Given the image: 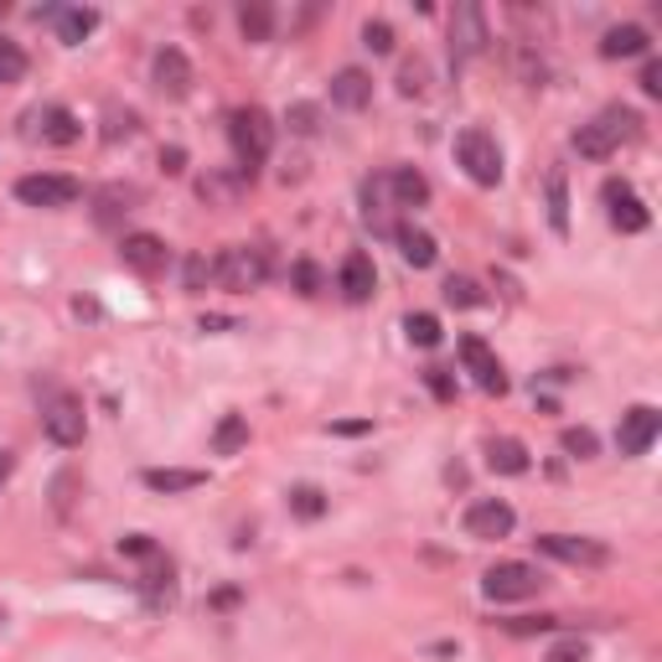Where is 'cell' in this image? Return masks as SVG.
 <instances>
[{
	"mask_svg": "<svg viewBox=\"0 0 662 662\" xmlns=\"http://www.w3.org/2000/svg\"><path fill=\"white\" fill-rule=\"evenodd\" d=\"M460 362H466V373L476 378L481 393H508V373H502L497 352L481 337H460Z\"/></svg>",
	"mask_w": 662,
	"mask_h": 662,
	"instance_id": "11",
	"label": "cell"
},
{
	"mask_svg": "<svg viewBox=\"0 0 662 662\" xmlns=\"http://www.w3.org/2000/svg\"><path fill=\"white\" fill-rule=\"evenodd\" d=\"M378 290V270L368 254H347L341 259V295L352 301V306H362V301H373Z\"/></svg>",
	"mask_w": 662,
	"mask_h": 662,
	"instance_id": "15",
	"label": "cell"
},
{
	"mask_svg": "<svg viewBox=\"0 0 662 662\" xmlns=\"http://www.w3.org/2000/svg\"><path fill=\"white\" fill-rule=\"evenodd\" d=\"M0 621H6V611H0Z\"/></svg>",
	"mask_w": 662,
	"mask_h": 662,
	"instance_id": "49",
	"label": "cell"
},
{
	"mask_svg": "<svg viewBox=\"0 0 662 662\" xmlns=\"http://www.w3.org/2000/svg\"><path fill=\"white\" fill-rule=\"evenodd\" d=\"M404 332H409L414 347H441V322H435L430 311H414V316L404 322Z\"/></svg>",
	"mask_w": 662,
	"mask_h": 662,
	"instance_id": "30",
	"label": "cell"
},
{
	"mask_svg": "<svg viewBox=\"0 0 662 662\" xmlns=\"http://www.w3.org/2000/svg\"><path fill=\"white\" fill-rule=\"evenodd\" d=\"M78 182L73 176H52V171H42V176H21L17 182V197L26 207H73L78 203Z\"/></svg>",
	"mask_w": 662,
	"mask_h": 662,
	"instance_id": "9",
	"label": "cell"
},
{
	"mask_svg": "<svg viewBox=\"0 0 662 662\" xmlns=\"http://www.w3.org/2000/svg\"><path fill=\"white\" fill-rule=\"evenodd\" d=\"M399 254L414 264V270H430L435 264V238L425 228H399Z\"/></svg>",
	"mask_w": 662,
	"mask_h": 662,
	"instance_id": "26",
	"label": "cell"
},
{
	"mask_svg": "<svg viewBox=\"0 0 662 662\" xmlns=\"http://www.w3.org/2000/svg\"><path fill=\"white\" fill-rule=\"evenodd\" d=\"M243 445H249V420H243V414H223V425L213 430V451H218V456H234Z\"/></svg>",
	"mask_w": 662,
	"mask_h": 662,
	"instance_id": "27",
	"label": "cell"
},
{
	"mask_svg": "<svg viewBox=\"0 0 662 662\" xmlns=\"http://www.w3.org/2000/svg\"><path fill=\"white\" fill-rule=\"evenodd\" d=\"M295 290H301V295H322V270H316L311 259L295 264Z\"/></svg>",
	"mask_w": 662,
	"mask_h": 662,
	"instance_id": "40",
	"label": "cell"
},
{
	"mask_svg": "<svg viewBox=\"0 0 662 662\" xmlns=\"http://www.w3.org/2000/svg\"><path fill=\"white\" fill-rule=\"evenodd\" d=\"M207 280H213V264L207 259H187V290H207Z\"/></svg>",
	"mask_w": 662,
	"mask_h": 662,
	"instance_id": "43",
	"label": "cell"
},
{
	"mask_svg": "<svg viewBox=\"0 0 662 662\" xmlns=\"http://www.w3.org/2000/svg\"><path fill=\"white\" fill-rule=\"evenodd\" d=\"M207 471H176V466H155L145 471V487L151 492H192V487H203Z\"/></svg>",
	"mask_w": 662,
	"mask_h": 662,
	"instance_id": "23",
	"label": "cell"
},
{
	"mask_svg": "<svg viewBox=\"0 0 662 662\" xmlns=\"http://www.w3.org/2000/svg\"><path fill=\"white\" fill-rule=\"evenodd\" d=\"M647 52V32L642 26H611L600 42V57H642Z\"/></svg>",
	"mask_w": 662,
	"mask_h": 662,
	"instance_id": "24",
	"label": "cell"
},
{
	"mask_svg": "<svg viewBox=\"0 0 662 662\" xmlns=\"http://www.w3.org/2000/svg\"><path fill=\"white\" fill-rule=\"evenodd\" d=\"M606 203H611V223L621 234H642L647 228V207L631 197L627 182H606Z\"/></svg>",
	"mask_w": 662,
	"mask_h": 662,
	"instance_id": "17",
	"label": "cell"
},
{
	"mask_svg": "<svg viewBox=\"0 0 662 662\" xmlns=\"http://www.w3.org/2000/svg\"><path fill=\"white\" fill-rule=\"evenodd\" d=\"M539 549H544L549 560L579 564V569H600V564H611V549L600 544V539H575V533H544Z\"/></svg>",
	"mask_w": 662,
	"mask_h": 662,
	"instance_id": "7",
	"label": "cell"
},
{
	"mask_svg": "<svg viewBox=\"0 0 662 662\" xmlns=\"http://www.w3.org/2000/svg\"><path fill=\"white\" fill-rule=\"evenodd\" d=\"M518 68H523L528 88H544V57H533V47H518Z\"/></svg>",
	"mask_w": 662,
	"mask_h": 662,
	"instance_id": "39",
	"label": "cell"
},
{
	"mask_svg": "<svg viewBox=\"0 0 662 662\" xmlns=\"http://www.w3.org/2000/svg\"><path fill=\"white\" fill-rule=\"evenodd\" d=\"M456 161L466 166V176H471L476 187H497V182H502V145H497L481 124H471V130L456 135Z\"/></svg>",
	"mask_w": 662,
	"mask_h": 662,
	"instance_id": "3",
	"label": "cell"
},
{
	"mask_svg": "<svg viewBox=\"0 0 662 662\" xmlns=\"http://www.w3.org/2000/svg\"><path fill=\"white\" fill-rule=\"evenodd\" d=\"M549 223H554V234H569V192H564V171H549Z\"/></svg>",
	"mask_w": 662,
	"mask_h": 662,
	"instance_id": "28",
	"label": "cell"
},
{
	"mask_svg": "<svg viewBox=\"0 0 662 662\" xmlns=\"http://www.w3.org/2000/svg\"><path fill=\"white\" fill-rule=\"evenodd\" d=\"M119 259H124V270H135V274H161L166 270V243L155 234H124Z\"/></svg>",
	"mask_w": 662,
	"mask_h": 662,
	"instance_id": "14",
	"label": "cell"
},
{
	"mask_svg": "<svg viewBox=\"0 0 662 662\" xmlns=\"http://www.w3.org/2000/svg\"><path fill=\"white\" fill-rule=\"evenodd\" d=\"M512 528H518V512L502 497H481V502L466 508V533L471 539H508Z\"/></svg>",
	"mask_w": 662,
	"mask_h": 662,
	"instance_id": "12",
	"label": "cell"
},
{
	"mask_svg": "<svg viewBox=\"0 0 662 662\" xmlns=\"http://www.w3.org/2000/svg\"><path fill=\"white\" fill-rule=\"evenodd\" d=\"M595 445H600V441H595V430H585V425H579V430H564V451H569L575 460H590Z\"/></svg>",
	"mask_w": 662,
	"mask_h": 662,
	"instance_id": "37",
	"label": "cell"
},
{
	"mask_svg": "<svg viewBox=\"0 0 662 662\" xmlns=\"http://www.w3.org/2000/svg\"><path fill=\"white\" fill-rule=\"evenodd\" d=\"M481 590H487V600H528V595L544 590V575L533 569V564H492L487 569V579H481Z\"/></svg>",
	"mask_w": 662,
	"mask_h": 662,
	"instance_id": "6",
	"label": "cell"
},
{
	"mask_svg": "<svg viewBox=\"0 0 662 662\" xmlns=\"http://www.w3.org/2000/svg\"><path fill=\"white\" fill-rule=\"evenodd\" d=\"M285 124L295 135H316V130H322V109H316V104H295L285 115Z\"/></svg>",
	"mask_w": 662,
	"mask_h": 662,
	"instance_id": "32",
	"label": "cell"
},
{
	"mask_svg": "<svg viewBox=\"0 0 662 662\" xmlns=\"http://www.w3.org/2000/svg\"><path fill=\"white\" fill-rule=\"evenodd\" d=\"M11 466H17V460H11V451H0V481L11 476Z\"/></svg>",
	"mask_w": 662,
	"mask_h": 662,
	"instance_id": "48",
	"label": "cell"
},
{
	"mask_svg": "<svg viewBox=\"0 0 662 662\" xmlns=\"http://www.w3.org/2000/svg\"><path fill=\"white\" fill-rule=\"evenodd\" d=\"M228 140H234V155L238 166H243V176L254 166H264L274 151V119L259 109V104H243V109H234L228 115Z\"/></svg>",
	"mask_w": 662,
	"mask_h": 662,
	"instance_id": "1",
	"label": "cell"
},
{
	"mask_svg": "<svg viewBox=\"0 0 662 662\" xmlns=\"http://www.w3.org/2000/svg\"><path fill=\"white\" fill-rule=\"evenodd\" d=\"M332 104H341V109H368V104H373V78L362 68H341L337 78H332Z\"/></svg>",
	"mask_w": 662,
	"mask_h": 662,
	"instance_id": "18",
	"label": "cell"
},
{
	"mask_svg": "<svg viewBox=\"0 0 662 662\" xmlns=\"http://www.w3.org/2000/svg\"><path fill=\"white\" fill-rule=\"evenodd\" d=\"M487 42H492V32H487V17H481V6H456L451 11V52H456L460 63L466 57H481L487 52Z\"/></svg>",
	"mask_w": 662,
	"mask_h": 662,
	"instance_id": "8",
	"label": "cell"
},
{
	"mask_svg": "<svg viewBox=\"0 0 662 662\" xmlns=\"http://www.w3.org/2000/svg\"><path fill=\"white\" fill-rule=\"evenodd\" d=\"M73 492H78V476L63 471L57 481H52V508H57V518H68L73 512Z\"/></svg>",
	"mask_w": 662,
	"mask_h": 662,
	"instance_id": "36",
	"label": "cell"
},
{
	"mask_svg": "<svg viewBox=\"0 0 662 662\" xmlns=\"http://www.w3.org/2000/svg\"><path fill=\"white\" fill-rule=\"evenodd\" d=\"M425 88H430V68L420 63V57L399 68V94H409V99H414V94H425Z\"/></svg>",
	"mask_w": 662,
	"mask_h": 662,
	"instance_id": "33",
	"label": "cell"
},
{
	"mask_svg": "<svg viewBox=\"0 0 662 662\" xmlns=\"http://www.w3.org/2000/svg\"><path fill=\"white\" fill-rule=\"evenodd\" d=\"M430 389L441 393V399H451V393H456V389H451V373H445V368H430Z\"/></svg>",
	"mask_w": 662,
	"mask_h": 662,
	"instance_id": "46",
	"label": "cell"
},
{
	"mask_svg": "<svg viewBox=\"0 0 662 662\" xmlns=\"http://www.w3.org/2000/svg\"><path fill=\"white\" fill-rule=\"evenodd\" d=\"M52 26L63 42H84L94 26H99V11H88V6H68V11H52Z\"/></svg>",
	"mask_w": 662,
	"mask_h": 662,
	"instance_id": "22",
	"label": "cell"
},
{
	"mask_svg": "<svg viewBox=\"0 0 662 662\" xmlns=\"http://www.w3.org/2000/svg\"><path fill=\"white\" fill-rule=\"evenodd\" d=\"M389 187H393V197H399V207H420V203H430V182L420 176L414 166H399L389 176Z\"/></svg>",
	"mask_w": 662,
	"mask_h": 662,
	"instance_id": "25",
	"label": "cell"
},
{
	"mask_svg": "<svg viewBox=\"0 0 662 662\" xmlns=\"http://www.w3.org/2000/svg\"><path fill=\"white\" fill-rule=\"evenodd\" d=\"M658 435H662V414L652 404H637V409H627V414H621L616 445H621V456H647Z\"/></svg>",
	"mask_w": 662,
	"mask_h": 662,
	"instance_id": "10",
	"label": "cell"
},
{
	"mask_svg": "<svg viewBox=\"0 0 662 662\" xmlns=\"http://www.w3.org/2000/svg\"><path fill=\"white\" fill-rule=\"evenodd\" d=\"M228 326H234L228 316H203V332H228Z\"/></svg>",
	"mask_w": 662,
	"mask_h": 662,
	"instance_id": "47",
	"label": "cell"
},
{
	"mask_svg": "<svg viewBox=\"0 0 662 662\" xmlns=\"http://www.w3.org/2000/svg\"><path fill=\"white\" fill-rule=\"evenodd\" d=\"M512 637H533V631H554V616H518V621H508Z\"/></svg>",
	"mask_w": 662,
	"mask_h": 662,
	"instance_id": "42",
	"label": "cell"
},
{
	"mask_svg": "<svg viewBox=\"0 0 662 662\" xmlns=\"http://www.w3.org/2000/svg\"><path fill=\"white\" fill-rule=\"evenodd\" d=\"M487 466H492L497 476H523L528 471V445L512 441V435H497V441H487Z\"/></svg>",
	"mask_w": 662,
	"mask_h": 662,
	"instance_id": "20",
	"label": "cell"
},
{
	"mask_svg": "<svg viewBox=\"0 0 662 662\" xmlns=\"http://www.w3.org/2000/svg\"><path fill=\"white\" fill-rule=\"evenodd\" d=\"M238 187H243V182H234V176H207V182H203V197H207V203H234Z\"/></svg>",
	"mask_w": 662,
	"mask_h": 662,
	"instance_id": "38",
	"label": "cell"
},
{
	"mask_svg": "<svg viewBox=\"0 0 662 662\" xmlns=\"http://www.w3.org/2000/svg\"><path fill=\"white\" fill-rule=\"evenodd\" d=\"M42 435H47L52 445H84V435H88L84 399H78V393H47V404H42Z\"/></svg>",
	"mask_w": 662,
	"mask_h": 662,
	"instance_id": "4",
	"label": "cell"
},
{
	"mask_svg": "<svg viewBox=\"0 0 662 662\" xmlns=\"http://www.w3.org/2000/svg\"><path fill=\"white\" fill-rule=\"evenodd\" d=\"M290 508L301 512V518H322V512H326V497L316 492V487H295V492H290Z\"/></svg>",
	"mask_w": 662,
	"mask_h": 662,
	"instance_id": "34",
	"label": "cell"
},
{
	"mask_svg": "<svg viewBox=\"0 0 662 662\" xmlns=\"http://www.w3.org/2000/svg\"><path fill=\"white\" fill-rule=\"evenodd\" d=\"M637 124H642V119L616 104V109H606V115H595L590 124H579L575 151L585 155V161H606V155L621 151V140H637Z\"/></svg>",
	"mask_w": 662,
	"mask_h": 662,
	"instance_id": "2",
	"label": "cell"
},
{
	"mask_svg": "<svg viewBox=\"0 0 662 662\" xmlns=\"http://www.w3.org/2000/svg\"><path fill=\"white\" fill-rule=\"evenodd\" d=\"M161 166H166L171 176H176V171L187 166V151H182V145H171V151H161Z\"/></svg>",
	"mask_w": 662,
	"mask_h": 662,
	"instance_id": "45",
	"label": "cell"
},
{
	"mask_svg": "<svg viewBox=\"0 0 662 662\" xmlns=\"http://www.w3.org/2000/svg\"><path fill=\"white\" fill-rule=\"evenodd\" d=\"M135 187H99L94 192V223H99V228H119V223L130 218V213H135Z\"/></svg>",
	"mask_w": 662,
	"mask_h": 662,
	"instance_id": "16",
	"label": "cell"
},
{
	"mask_svg": "<svg viewBox=\"0 0 662 662\" xmlns=\"http://www.w3.org/2000/svg\"><path fill=\"white\" fill-rule=\"evenodd\" d=\"M264 274H270V264H264V254H259V249H249V243L223 249V254L213 259V280H218L223 290H234V295H243V290H259V285H264Z\"/></svg>",
	"mask_w": 662,
	"mask_h": 662,
	"instance_id": "5",
	"label": "cell"
},
{
	"mask_svg": "<svg viewBox=\"0 0 662 662\" xmlns=\"http://www.w3.org/2000/svg\"><path fill=\"white\" fill-rule=\"evenodd\" d=\"M585 658H590V647L579 642V637H564V642L549 652V662H585Z\"/></svg>",
	"mask_w": 662,
	"mask_h": 662,
	"instance_id": "41",
	"label": "cell"
},
{
	"mask_svg": "<svg viewBox=\"0 0 662 662\" xmlns=\"http://www.w3.org/2000/svg\"><path fill=\"white\" fill-rule=\"evenodd\" d=\"M32 135H42L47 145H73V140L84 135V124L73 119V109L52 104V109H42V115H36V130H32Z\"/></svg>",
	"mask_w": 662,
	"mask_h": 662,
	"instance_id": "19",
	"label": "cell"
},
{
	"mask_svg": "<svg viewBox=\"0 0 662 662\" xmlns=\"http://www.w3.org/2000/svg\"><path fill=\"white\" fill-rule=\"evenodd\" d=\"M21 78H26V52L11 36H0V84H21Z\"/></svg>",
	"mask_w": 662,
	"mask_h": 662,
	"instance_id": "29",
	"label": "cell"
},
{
	"mask_svg": "<svg viewBox=\"0 0 662 662\" xmlns=\"http://www.w3.org/2000/svg\"><path fill=\"white\" fill-rule=\"evenodd\" d=\"M155 88L166 99H187L192 94V63L182 47H161L155 52Z\"/></svg>",
	"mask_w": 662,
	"mask_h": 662,
	"instance_id": "13",
	"label": "cell"
},
{
	"mask_svg": "<svg viewBox=\"0 0 662 662\" xmlns=\"http://www.w3.org/2000/svg\"><path fill=\"white\" fill-rule=\"evenodd\" d=\"M362 47L378 52V57L393 52V26H389V21H368V26H362Z\"/></svg>",
	"mask_w": 662,
	"mask_h": 662,
	"instance_id": "35",
	"label": "cell"
},
{
	"mask_svg": "<svg viewBox=\"0 0 662 662\" xmlns=\"http://www.w3.org/2000/svg\"><path fill=\"white\" fill-rule=\"evenodd\" d=\"M642 88L652 94V99H662V63H658V57H652V63L642 68Z\"/></svg>",
	"mask_w": 662,
	"mask_h": 662,
	"instance_id": "44",
	"label": "cell"
},
{
	"mask_svg": "<svg viewBox=\"0 0 662 662\" xmlns=\"http://www.w3.org/2000/svg\"><path fill=\"white\" fill-rule=\"evenodd\" d=\"M238 32H243V42H270L274 36V6L270 0H243V6H238Z\"/></svg>",
	"mask_w": 662,
	"mask_h": 662,
	"instance_id": "21",
	"label": "cell"
},
{
	"mask_svg": "<svg viewBox=\"0 0 662 662\" xmlns=\"http://www.w3.org/2000/svg\"><path fill=\"white\" fill-rule=\"evenodd\" d=\"M445 306H456V311H471L481 306V290H476V280H445Z\"/></svg>",
	"mask_w": 662,
	"mask_h": 662,
	"instance_id": "31",
	"label": "cell"
}]
</instances>
